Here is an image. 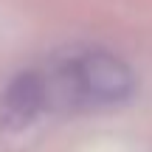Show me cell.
<instances>
[{
    "label": "cell",
    "mask_w": 152,
    "mask_h": 152,
    "mask_svg": "<svg viewBox=\"0 0 152 152\" xmlns=\"http://www.w3.org/2000/svg\"><path fill=\"white\" fill-rule=\"evenodd\" d=\"M135 96V76L130 65L107 51H87L56 73L51 99L68 110L121 107Z\"/></svg>",
    "instance_id": "1"
},
{
    "label": "cell",
    "mask_w": 152,
    "mask_h": 152,
    "mask_svg": "<svg viewBox=\"0 0 152 152\" xmlns=\"http://www.w3.org/2000/svg\"><path fill=\"white\" fill-rule=\"evenodd\" d=\"M51 104V82L37 71H26L6 85L0 96V130L23 132Z\"/></svg>",
    "instance_id": "2"
}]
</instances>
